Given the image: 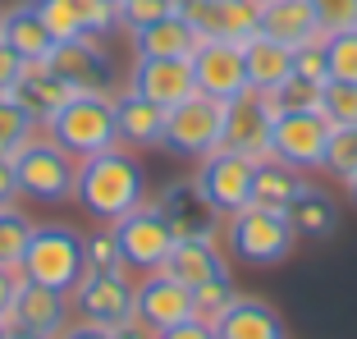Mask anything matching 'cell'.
Segmentation results:
<instances>
[{"mask_svg":"<svg viewBox=\"0 0 357 339\" xmlns=\"http://www.w3.org/2000/svg\"><path fill=\"white\" fill-rule=\"evenodd\" d=\"M74 197L83 202L96 220H119V216H128L133 206H142V197H147V174H142V165L133 160V151H124V147L96 151V156L78 160Z\"/></svg>","mask_w":357,"mask_h":339,"instance_id":"6da1fadb","label":"cell"},{"mask_svg":"<svg viewBox=\"0 0 357 339\" xmlns=\"http://www.w3.org/2000/svg\"><path fill=\"white\" fill-rule=\"evenodd\" d=\"M46 124V138L60 142L69 156H96V151L119 147V124H115V96L110 92H74L55 110Z\"/></svg>","mask_w":357,"mask_h":339,"instance_id":"7a4b0ae2","label":"cell"},{"mask_svg":"<svg viewBox=\"0 0 357 339\" xmlns=\"http://www.w3.org/2000/svg\"><path fill=\"white\" fill-rule=\"evenodd\" d=\"M23 280L60 294H74V285L87 276V257H83V234L69 225H37L23 253Z\"/></svg>","mask_w":357,"mask_h":339,"instance_id":"3957f363","label":"cell"},{"mask_svg":"<svg viewBox=\"0 0 357 339\" xmlns=\"http://www.w3.org/2000/svg\"><path fill=\"white\" fill-rule=\"evenodd\" d=\"M225 239H229V248H234L238 262L275 266V262H284V257L294 253L298 229H294V220H289V211H275V206L252 202V206H243V211L229 216Z\"/></svg>","mask_w":357,"mask_h":339,"instance_id":"277c9868","label":"cell"},{"mask_svg":"<svg viewBox=\"0 0 357 339\" xmlns=\"http://www.w3.org/2000/svg\"><path fill=\"white\" fill-rule=\"evenodd\" d=\"M335 124L326 119V110H275L271 124V156L294 170H321L326 165V147Z\"/></svg>","mask_w":357,"mask_h":339,"instance_id":"5b68a950","label":"cell"},{"mask_svg":"<svg viewBox=\"0 0 357 339\" xmlns=\"http://www.w3.org/2000/svg\"><path fill=\"white\" fill-rule=\"evenodd\" d=\"M252 174H257L252 156H238V151H229V147H215V151L202 156L192 188L206 197V206L215 216H234V211H243V206H252Z\"/></svg>","mask_w":357,"mask_h":339,"instance_id":"8992f818","label":"cell"},{"mask_svg":"<svg viewBox=\"0 0 357 339\" xmlns=\"http://www.w3.org/2000/svg\"><path fill=\"white\" fill-rule=\"evenodd\" d=\"M14 170H19V193L37 202H64L74 197V183H78V156L60 147L51 138H32L28 147L14 156Z\"/></svg>","mask_w":357,"mask_h":339,"instance_id":"52a82bcc","label":"cell"},{"mask_svg":"<svg viewBox=\"0 0 357 339\" xmlns=\"http://www.w3.org/2000/svg\"><path fill=\"white\" fill-rule=\"evenodd\" d=\"M220 128H225V101L215 96H183L178 106H169V124H165V151L174 156H206L220 147Z\"/></svg>","mask_w":357,"mask_h":339,"instance_id":"ba28073f","label":"cell"},{"mask_svg":"<svg viewBox=\"0 0 357 339\" xmlns=\"http://www.w3.org/2000/svg\"><path fill=\"white\" fill-rule=\"evenodd\" d=\"M115 239H119V253H124V266H137V271H160L169 248H174V229H169L156 202H142L128 216H119Z\"/></svg>","mask_w":357,"mask_h":339,"instance_id":"9c48e42d","label":"cell"},{"mask_svg":"<svg viewBox=\"0 0 357 339\" xmlns=\"http://www.w3.org/2000/svg\"><path fill=\"white\" fill-rule=\"evenodd\" d=\"M178 14L192 23L202 42H234L243 46L257 37V19L261 5L257 0H178Z\"/></svg>","mask_w":357,"mask_h":339,"instance_id":"30bf717a","label":"cell"},{"mask_svg":"<svg viewBox=\"0 0 357 339\" xmlns=\"http://www.w3.org/2000/svg\"><path fill=\"white\" fill-rule=\"evenodd\" d=\"M271 124H275V110L261 92H238L234 101H225V128H220V147L238 151V156H271Z\"/></svg>","mask_w":357,"mask_h":339,"instance_id":"8fae6325","label":"cell"},{"mask_svg":"<svg viewBox=\"0 0 357 339\" xmlns=\"http://www.w3.org/2000/svg\"><path fill=\"white\" fill-rule=\"evenodd\" d=\"M74 312L87 326L115 330L133 317V285L124 280V271H87L74 285Z\"/></svg>","mask_w":357,"mask_h":339,"instance_id":"7c38bea8","label":"cell"},{"mask_svg":"<svg viewBox=\"0 0 357 339\" xmlns=\"http://www.w3.org/2000/svg\"><path fill=\"white\" fill-rule=\"evenodd\" d=\"M188 64H192V87H197L202 96L234 101L238 92H248L243 46H234V42H197V51L188 55Z\"/></svg>","mask_w":357,"mask_h":339,"instance_id":"4fadbf2b","label":"cell"},{"mask_svg":"<svg viewBox=\"0 0 357 339\" xmlns=\"http://www.w3.org/2000/svg\"><path fill=\"white\" fill-rule=\"evenodd\" d=\"M46 69L60 78L69 92H110V55L96 46V37H74V42H55L46 55Z\"/></svg>","mask_w":357,"mask_h":339,"instance_id":"5bb4252c","label":"cell"},{"mask_svg":"<svg viewBox=\"0 0 357 339\" xmlns=\"http://www.w3.org/2000/svg\"><path fill=\"white\" fill-rule=\"evenodd\" d=\"M133 317L156 335V330H169L178 321L192 317V289L169 280L165 271H151L142 280V289H133Z\"/></svg>","mask_w":357,"mask_h":339,"instance_id":"9a60e30c","label":"cell"},{"mask_svg":"<svg viewBox=\"0 0 357 339\" xmlns=\"http://www.w3.org/2000/svg\"><path fill=\"white\" fill-rule=\"evenodd\" d=\"M64 326H69V294L32 285V280H19L10 330H32V335H42V339H60Z\"/></svg>","mask_w":357,"mask_h":339,"instance_id":"2e32d148","label":"cell"},{"mask_svg":"<svg viewBox=\"0 0 357 339\" xmlns=\"http://www.w3.org/2000/svg\"><path fill=\"white\" fill-rule=\"evenodd\" d=\"M133 92H142L156 106H178L183 96H192V64L188 60H165V55H137L133 64Z\"/></svg>","mask_w":357,"mask_h":339,"instance_id":"e0dca14e","label":"cell"},{"mask_svg":"<svg viewBox=\"0 0 357 339\" xmlns=\"http://www.w3.org/2000/svg\"><path fill=\"white\" fill-rule=\"evenodd\" d=\"M115 124H119V142L137 151H151V147H165V124H169V110L147 101L142 92H119L115 96Z\"/></svg>","mask_w":357,"mask_h":339,"instance_id":"ac0fdd59","label":"cell"},{"mask_svg":"<svg viewBox=\"0 0 357 339\" xmlns=\"http://www.w3.org/2000/svg\"><path fill=\"white\" fill-rule=\"evenodd\" d=\"M257 32L271 37V42H280V46H289V51L312 46V42L326 37V32H321V19H316V10H312V0H271V5H261Z\"/></svg>","mask_w":357,"mask_h":339,"instance_id":"d6986e66","label":"cell"},{"mask_svg":"<svg viewBox=\"0 0 357 339\" xmlns=\"http://www.w3.org/2000/svg\"><path fill=\"white\" fill-rule=\"evenodd\" d=\"M156 206H160V216L169 220L174 239H215L220 216L211 211L206 197H202L192 183H169V188L156 197Z\"/></svg>","mask_w":357,"mask_h":339,"instance_id":"ffe728a7","label":"cell"},{"mask_svg":"<svg viewBox=\"0 0 357 339\" xmlns=\"http://www.w3.org/2000/svg\"><path fill=\"white\" fill-rule=\"evenodd\" d=\"M169 280H178V285H206V280L215 276H229V266H225L220 248H215V239H174V248H169L165 266H160Z\"/></svg>","mask_w":357,"mask_h":339,"instance_id":"44dd1931","label":"cell"},{"mask_svg":"<svg viewBox=\"0 0 357 339\" xmlns=\"http://www.w3.org/2000/svg\"><path fill=\"white\" fill-rule=\"evenodd\" d=\"M243 64H248V87L261 96H271L275 87H284L294 78V51L271 42V37H261V32L243 42Z\"/></svg>","mask_w":357,"mask_h":339,"instance_id":"7402d4cb","label":"cell"},{"mask_svg":"<svg viewBox=\"0 0 357 339\" xmlns=\"http://www.w3.org/2000/svg\"><path fill=\"white\" fill-rule=\"evenodd\" d=\"M215 339H284V321L266 298H234V308L215 321Z\"/></svg>","mask_w":357,"mask_h":339,"instance_id":"603a6c76","label":"cell"},{"mask_svg":"<svg viewBox=\"0 0 357 339\" xmlns=\"http://www.w3.org/2000/svg\"><path fill=\"white\" fill-rule=\"evenodd\" d=\"M128 37H133L137 55H165V60H188V55L197 51V42H202L183 14H169V19H160V23L133 28Z\"/></svg>","mask_w":357,"mask_h":339,"instance_id":"cb8c5ba5","label":"cell"},{"mask_svg":"<svg viewBox=\"0 0 357 339\" xmlns=\"http://www.w3.org/2000/svg\"><path fill=\"white\" fill-rule=\"evenodd\" d=\"M0 37H5L23 60H46V55L55 51V37H51V28L42 23V14H37L32 0L14 5V10L0 19Z\"/></svg>","mask_w":357,"mask_h":339,"instance_id":"d4e9b609","label":"cell"},{"mask_svg":"<svg viewBox=\"0 0 357 339\" xmlns=\"http://www.w3.org/2000/svg\"><path fill=\"white\" fill-rule=\"evenodd\" d=\"M10 96L19 101V106H28L37 119H51V115H55V110H60L74 92H69V87H64L60 78L51 74V69H46V60H28V69H23L19 87H14Z\"/></svg>","mask_w":357,"mask_h":339,"instance_id":"484cf974","label":"cell"},{"mask_svg":"<svg viewBox=\"0 0 357 339\" xmlns=\"http://www.w3.org/2000/svg\"><path fill=\"white\" fill-rule=\"evenodd\" d=\"M303 170L284 165V160L275 156H261L257 160V174H252V202H261V206H275V211H289V202L303 193Z\"/></svg>","mask_w":357,"mask_h":339,"instance_id":"4316f807","label":"cell"},{"mask_svg":"<svg viewBox=\"0 0 357 339\" xmlns=\"http://www.w3.org/2000/svg\"><path fill=\"white\" fill-rule=\"evenodd\" d=\"M289 220H294L298 234H312V239H326L330 229L339 225V211H335V202L326 197V193H316V188H303L294 202H289Z\"/></svg>","mask_w":357,"mask_h":339,"instance_id":"83f0119b","label":"cell"},{"mask_svg":"<svg viewBox=\"0 0 357 339\" xmlns=\"http://www.w3.org/2000/svg\"><path fill=\"white\" fill-rule=\"evenodd\" d=\"M42 119L32 115L28 106H19L10 92H0V156H19L32 138H37Z\"/></svg>","mask_w":357,"mask_h":339,"instance_id":"f1b7e54d","label":"cell"},{"mask_svg":"<svg viewBox=\"0 0 357 339\" xmlns=\"http://www.w3.org/2000/svg\"><path fill=\"white\" fill-rule=\"evenodd\" d=\"M28 239H32V220L19 211V206H0V266L5 271H19L23 253H28Z\"/></svg>","mask_w":357,"mask_h":339,"instance_id":"f546056e","label":"cell"},{"mask_svg":"<svg viewBox=\"0 0 357 339\" xmlns=\"http://www.w3.org/2000/svg\"><path fill=\"white\" fill-rule=\"evenodd\" d=\"M234 298H238L234 280H229V276H215V280H206V285L192 289V317L206 321V326H215V321H220L225 312L234 308Z\"/></svg>","mask_w":357,"mask_h":339,"instance_id":"4dcf8cb0","label":"cell"},{"mask_svg":"<svg viewBox=\"0 0 357 339\" xmlns=\"http://www.w3.org/2000/svg\"><path fill=\"white\" fill-rule=\"evenodd\" d=\"M326 64L335 83H357V28L326 32Z\"/></svg>","mask_w":357,"mask_h":339,"instance_id":"1f68e13d","label":"cell"},{"mask_svg":"<svg viewBox=\"0 0 357 339\" xmlns=\"http://www.w3.org/2000/svg\"><path fill=\"white\" fill-rule=\"evenodd\" d=\"M321 110L335 128H353L357 124V83H335L330 78L321 87Z\"/></svg>","mask_w":357,"mask_h":339,"instance_id":"d6a6232c","label":"cell"},{"mask_svg":"<svg viewBox=\"0 0 357 339\" xmlns=\"http://www.w3.org/2000/svg\"><path fill=\"white\" fill-rule=\"evenodd\" d=\"M69 10H74L78 28H83L87 37H110V32L119 28V10L110 0H69Z\"/></svg>","mask_w":357,"mask_h":339,"instance_id":"836d02e7","label":"cell"},{"mask_svg":"<svg viewBox=\"0 0 357 339\" xmlns=\"http://www.w3.org/2000/svg\"><path fill=\"white\" fill-rule=\"evenodd\" d=\"M326 170H330V174H339L344 183L357 174V124H353V128H335V133H330Z\"/></svg>","mask_w":357,"mask_h":339,"instance_id":"e575fe53","label":"cell"},{"mask_svg":"<svg viewBox=\"0 0 357 339\" xmlns=\"http://www.w3.org/2000/svg\"><path fill=\"white\" fill-rule=\"evenodd\" d=\"M83 257H87V271H124V253H119V239L115 229L110 234H87L83 239Z\"/></svg>","mask_w":357,"mask_h":339,"instance_id":"d590c367","label":"cell"},{"mask_svg":"<svg viewBox=\"0 0 357 339\" xmlns=\"http://www.w3.org/2000/svg\"><path fill=\"white\" fill-rule=\"evenodd\" d=\"M37 5V14H42V23L51 28L55 42H74V37H87L83 28H78L74 10H69V0H32Z\"/></svg>","mask_w":357,"mask_h":339,"instance_id":"8d00e7d4","label":"cell"},{"mask_svg":"<svg viewBox=\"0 0 357 339\" xmlns=\"http://www.w3.org/2000/svg\"><path fill=\"white\" fill-rule=\"evenodd\" d=\"M169 14H178V0H124V5H119V23H124L128 32L147 28V23H160V19H169Z\"/></svg>","mask_w":357,"mask_h":339,"instance_id":"74e56055","label":"cell"},{"mask_svg":"<svg viewBox=\"0 0 357 339\" xmlns=\"http://www.w3.org/2000/svg\"><path fill=\"white\" fill-rule=\"evenodd\" d=\"M266 101H271V110H316L321 106V87L303 83V78H289V83L275 87Z\"/></svg>","mask_w":357,"mask_h":339,"instance_id":"f35d334b","label":"cell"},{"mask_svg":"<svg viewBox=\"0 0 357 339\" xmlns=\"http://www.w3.org/2000/svg\"><path fill=\"white\" fill-rule=\"evenodd\" d=\"M294 78H303V83H316L326 87L330 83V64H326V37L312 46H298L294 51Z\"/></svg>","mask_w":357,"mask_h":339,"instance_id":"ab89813d","label":"cell"},{"mask_svg":"<svg viewBox=\"0 0 357 339\" xmlns=\"http://www.w3.org/2000/svg\"><path fill=\"white\" fill-rule=\"evenodd\" d=\"M312 10L321 19V32L357 28V0H312Z\"/></svg>","mask_w":357,"mask_h":339,"instance_id":"60d3db41","label":"cell"},{"mask_svg":"<svg viewBox=\"0 0 357 339\" xmlns=\"http://www.w3.org/2000/svg\"><path fill=\"white\" fill-rule=\"evenodd\" d=\"M23 69H28V60H23V55L0 37V92H14L19 78H23Z\"/></svg>","mask_w":357,"mask_h":339,"instance_id":"b9f144b4","label":"cell"},{"mask_svg":"<svg viewBox=\"0 0 357 339\" xmlns=\"http://www.w3.org/2000/svg\"><path fill=\"white\" fill-rule=\"evenodd\" d=\"M151 339H215V326L188 317V321H178V326H169V330H156Z\"/></svg>","mask_w":357,"mask_h":339,"instance_id":"7bdbcfd3","label":"cell"},{"mask_svg":"<svg viewBox=\"0 0 357 339\" xmlns=\"http://www.w3.org/2000/svg\"><path fill=\"white\" fill-rule=\"evenodd\" d=\"M19 280L23 276H14V271L0 266V326H10V321H14V294H19Z\"/></svg>","mask_w":357,"mask_h":339,"instance_id":"ee69618b","label":"cell"},{"mask_svg":"<svg viewBox=\"0 0 357 339\" xmlns=\"http://www.w3.org/2000/svg\"><path fill=\"white\" fill-rule=\"evenodd\" d=\"M19 197V170H14V156H0V206H10Z\"/></svg>","mask_w":357,"mask_h":339,"instance_id":"f6af8a7d","label":"cell"},{"mask_svg":"<svg viewBox=\"0 0 357 339\" xmlns=\"http://www.w3.org/2000/svg\"><path fill=\"white\" fill-rule=\"evenodd\" d=\"M60 339H119V335H115V330H105V326H87V321H83V326H64Z\"/></svg>","mask_w":357,"mask_h":339,"instance_id":"bcb514c9","label":"cell"},{"mask_svg":"<svg viewBox=\"0 0 357 339\" xmlns=\"http://www.w3.org/2000/svg\"><path fill=\"white\" fill-rule=\"evenodd\" d=\"M10 339H42V335H32V330H10Z\"/></svg>","mask_w":357,"mask_h":339,"instance_id":"7dc6e473","label":"cell"},{"mask_svg":"<svg viewBox=\"0 0 357 339\" xmlns=\"http://www.w3.org/2000/svg\"><path fill=\"white\" fill-rule=\"evenodd\" d=\"M348 197H353V206H357V174L348 179Z\"/></svg>","mask_w":357,"mask_h":339,"instance_id":"c3c4849f","label":"cell"},{"mask_svg":"<svg viewBox=\"0 0 357 339\" xmlns=\"http://www.w3.org/2000/svg\"><path fill=\"white\" fill-rule=\"evenodd\" d=\"M0 339H10V326H0Z\"/></svg>","mask_w":357,"mask_h":339,"instance_id":"681fc988","label":"cell"},{"mask_svg":"<svg viewBox=\"0 0 357 339\" xmlns=\"http://www.w3.org/2000/svg\"><path fill=\"white\" fill-rule=\"evenodd\" d=\"M110 5H115V10H119V5H124V0H110Z\"/></svg>","mask_w":357,"mask_h":339,"instance_id":"f907efd6","label":"cell"},{"mask_svg":"<svg viewBox=\"0 0 357 339\" xmlns=\"http://www.w3.org/2000/svg\"><path fill=\"white\" fill-rule=\"evenodd\" d=\"M257 5H271V0H257Z\"/></svg>","mask_w":357,"mask_h":339,"instance_id":"816d5d0a","label":"cell"},{"mask_svg":"<svg viewBox=\"0 0 357 339\" xmlns=\"http://www.w3.org/2000/svg\"><path fill=\"white\" fill-rule=\"evenodd\" d=\"M0 19H5V10H0Z\"/></svg>","mask_w":357,"mask_h":339,"instance_id":"f5cc1de1","label":"cell"}]
</instances>
